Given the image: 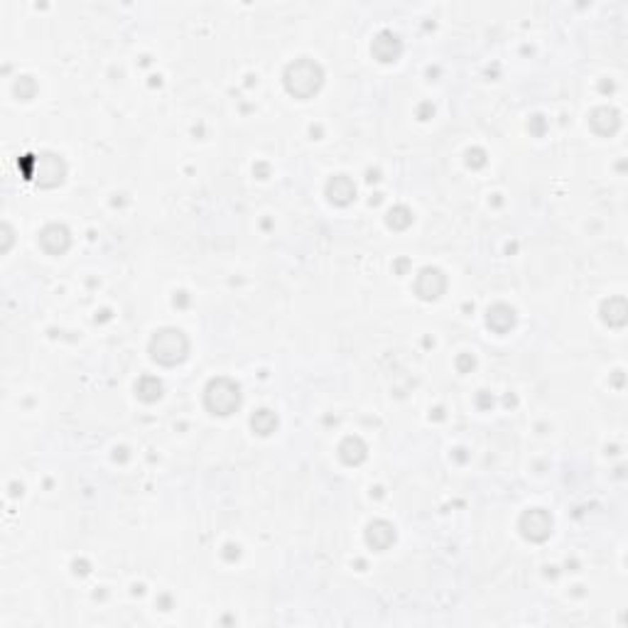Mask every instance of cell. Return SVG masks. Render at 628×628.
<instances>
[{"instance_id":"6da1fadb","label":"cell","mask_w":628,"mask_h":628,"mask_svg":"<svg viewBox=\"0 0 628 628\" xmlns=\"http://www.w3.org/2000/svg\"><path fill=\"white\" fill-rule=\"evenodd\" d=\"M285 86L287 91L300 96V99H310V96L317 94L319 86H322V69L310 60H300L290 64L285 72Z\"/></svg>"},{"instance_id":"7a4b0ae2","label":"cell","mask_w":628,"mask_h":628,"mask_svg":"<svg viewBox=\"0 0 628 628\" xmlns=\"http://www.w3.org/2000/svg\"><path fill=\"white\" fill-rule=\"evenodd\" d=\"M150 349L155 361H159V364L164 366H174L187 356L189 344H187V337H184L179 329H162V332L152 339Z\"/></svg>"},{"instance_id":"3957f363","label":"cell","mask_w":628,"mask_h":628,"mask_svg":"<svg viewBox=\"0 0 628 628\" xmlns=\"http://www.w3.org/2000/svg\"><path fill=\"white\" fill-rule=\"evenodd\" d=\"M241 405V391L228 378H216L206 388V408L216 415H231Z\"/></svg>"},{"instance_id":"277c9868","label":"cell","mask_w":628,"mask_h":628,"mask_svg":"<svg viewBox=\"0 0 628 628\" xmlns=\"http://www.w3.org/2000/svg\"><path fill=\"white\" fill-rule=\"evenodd\" d=\"M520 530L528 540H545L547 535L552 533V518L545 513V510H528V513L520 518Z\"/></svg>"},{"instance_id":"5b68a950","label":"cell","mask_w":628,"mask_h":628,"mask_svg":"<svg viewBox=\"0 0 628 628\" xmlns=\"http://www.w3.org/2000/svg\"><path fill=\"white\" fill-rule=\"evenodd\" d=\"M444 285H447L444 275L434 268H427L420 273L417 283H415V290H417V295L422 297V300H434V297H439L442 292H444Z\"/></svg>"},{"instance_id":"8992f818","label":"cell","mask_w":628,"mask_h":628,"mask_svg":"<svg viewBox=\"0 0 628 628\" xmlns=\"http://www.w3.org/2000/svg\"><path fill=\"white\" fill-rule=\"evenodd\" d=\"M37 179L45 187H55L64 179V162L55 155H42L37 159Z\"/></svg>"},{"instance_id":"52a82bcc","label":"cell","mask_w":628,"mask_h":628,"mask_svg":"<svg viewBox=\"0 0 628 628\" xmlns=\"http://www.w3.org/2000/svg\"><path fill=\"white\" fill-rule=\"evenodd\" d=\"M40 243H42V248H45L47 253L60 255L69 248V231L64 226L52 223V226H47L45 231L40 233Z\"/></svg>"},{"instance_id":"ba28073f","label":"cell","mask_w":628,"mask_h":628,"mask_svg":"<svg viewBox=\"0 0 628 628\" xmlns=\"http://www.w3.org/2000/svg\"><path fill=\"white\" fill-rule=\"evenodd\" d=\"M374 55L381 62H393L400 55V42H398V37L391 35V32H381L374 42Z\"/></svg>"},{"instance_id":"9c48e42d","label":"cell","mask_w":628,"mask_h":628,"mask_svg":"<svg viewBox=\"0 0 628 628\" xmlns=\"http://www.w3.org/2000/svg\"><path fill=\"white\" fill-rule=\"evenodd\" d=\"M327 194H329V199H332L334 204H349V201L354 199V194H356V187H354V182H351L349 177H334L332 182H329V187H327Z\"/></svg>"},{"instance_id":"30bf717a","label":"cell","mask_w":628,"mask_h":628,"mask_svg":"<svg viewBox=\"0 0 628 628\" xmlns=\"http://www.w3.org/2000/svg\"><path fill=\"white\" fill-rule=\"evenodd\" d=\"M366 537H369V542L376 547V550H386V547L396 540V530H393L388 523H383V520H378V523H374L369 528V535Z\"/></svg>"},{"instance_id":"8fae6325","label":"cell","mask_w":628,"mask_h":628,"mask_svg":"<svg viewBox=\"0 0 628 628\" xmlns=\"http://www.w3.org/2000/svg\"><path fill=\"white\" fill-rule=\"evenodd\" d=\"M513 322H515V314L510 307L496 305L488 310V327L496 329V332H508V329L513 327Z\"/></svg>"},{"instance_id":"7c38bea8","label":"cell","mask_w":628,"mask_h":628,"mask_svg":"<svg viewBox=\"0 0 628 628\" xmlns=\"http://www.w3.org/2000/svg\"><path fill=\"white\" fill-rule=\"evenodd\" d=\"M342 456H344L346 464H359V461L366 456V447H364V442L356 439V437H349V439H346L344 444H342Z\"/></svg>"},{"instance_id":"4fadbf2b","label":"cell","mask_w":628,"mask_h":628,"mask_svg":"<svg viewBox=\"0 0 628 628\" xmlns=\"http://www.w3.org/2000/svg\"><path fill=\"white\" fill-rule=\"evenodd\" d=\"M251 425H253V430L258 434H270L275 427H278V417H275L270 410H258V413L253 415Z\"/></svg>"},{"instance_id":"5bb4252c","label":"cell","mask_w":628,"mask_h":628,"mask_svg":"<svg viewBox=\"0 0 628 628\" xmlns=\"http://www.w3.org/2000/svg\"><path fill=\"white\" fill-rule=\"evenodd\" d=\"M159 393H162V386H159L157 378H150V376L140 378V383H138V396H140L142 400H147V403L157 400Z\"/></svg>"},{"instance_id":"9a60e30c","label":"cell","mask_w":628,"mask_h":628,"mask_svg":"<svg viewBox=\"0 0 628 628\" xmlns=\"http://www.w3.org/2000/svg\"><path fill=\"white\" fill-rule=\"evenodd\" d=\"M391 226H396V228H405L410 221H413V216H410V211L405 209V206H398V209H393L391 211Z\"/></svg>"}]
</instances>
